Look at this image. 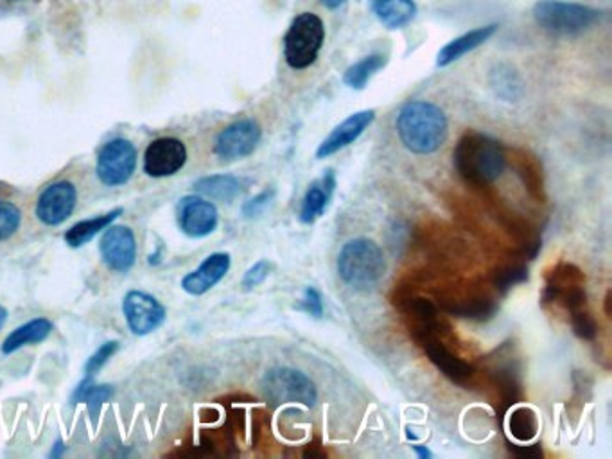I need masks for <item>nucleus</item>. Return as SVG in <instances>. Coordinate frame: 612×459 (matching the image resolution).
I'll list each match as a JSON object with an SVG mask.
<instances>
[{
    "label": "nucleus",
    "mask_w": 612,
    "mask_h": 459,
    "mask_svg": "<svg viewBox=\"0 0 612 459\" xmlns=\"http://www.w3.org/2000/svg\"><path fill=\"white\" fill-rule=\"evenodd\" d=\"M454 169L467 186L487 189L503 176L507 151L498 140L479 131H465L453 151Z\"/></svg>",
    "instance_id": "obj_1"
},
{
    "label": "nucleus",
    "mask_w": 612,
    "mask_h": 459,
    "mask_svg": "<svg viewBox=\"0 0 612 459\" xmlns=\"http://www.w3.org/2000/svg\"><path fill=\"white\" fill-rule=\"evenodd\" d=\"M448 119L442 110L426 101L404 104L397 117V133L408 151L432 155L448 139Z\"/></svg>",
    "instance_id": "obj_2"
},
{
    "label": "nucleus",
    "mask_w": 612,
    "mask_h": 459,
    "mask_svg": "<svg viewBox=\"0 0 612 459\" xmlns=\"http://www.w3.org/2000/svg\"><path fill=\"white\" fill-rule=\"evenodd\" d=\"M438 307L462 320L489 321L498 315L499 294L487 280H462L437 293Z\"/></svg>",
    "instance_id": "obj_3"
},
{
    "label": "nucleus",
    "mask_w": 612,
    "mask_h": 459,
    "mask_svg": "<svg viewBox=\"0 0 612 459\" xmlns=\"http://www.w3.org/2000/svg\"><path fill=\"white\" fill-rule=\"evenodd\" d=\"M336 268L340 279L352 290H374L386 273L385 253L372 239H352L340 250Z\"/></svg>",
    "instance_id": "obj_4"
},
{
    "label": "nucleus",
    "mask_w": 612,
    "mask_h": 459,
    "mask_svg": "<svg viewBox=\"0 0 612 459\" xmlns=\"http://www.w3.org/2000/svg\"><path fill=\"white\" fill-rule=\"evenodd\" d=\"M534 16L546 33L555 37H576L587 31L602 18V11L589 5L562 2V0H539L534 5Z\"/></svg>",
    "instance_id": "obj_5"
},
{
    "label": "nucleus",
    "mask_w": 612,
    "mask_h": 459,
    "mask_svg": "<svg viewBox=\"0 0 612 459\" xmlns=\"http://www.w3.org/2000/svg\"><path fill=\"white\" fill-rule=\"evenodd\" d=\"M495 359H490L485 368V386L489 390L490 398L496 408L504 413L523 398V381H521V362L514 356L509 343H504L495 352Z\"/></svg>",
    "instance_id": "obj_6"
},
{
    "label": "nucleus",
    "mask_w": 612,
    "mask_h": 459,
    "mask_svg": "<svg viewBox=\"0 0 612 459\" xmlns=\"http://www.w3.org/2000/svg\"><path fill=\"white\" fill-rule=\"evenodd\" d=\"M324 22L314 13H302L289 26L284 37V58L295 71L308 68L316 62L324 47Z\"/></svg>",
    "instance_id": "obj_7"
},
{
    "label": "nucleus",
    "mask_w": 612,
    "mask_h": 459,
    "mask_svg": "<svg viewBox=\"0 0 612 459\" xmlns=\"http://www.w3.org/2000/svg\"><path fill=\"white\" fill-rule=\"evenodd\" d=\"M264 397L273 408L300 404L305 408H313L319 400V390L304 372L295 368H272L263 377Z\"/></svg>",
    "instance_id": "obj_8"
},
{
    "label": "nucleus",
    "mask_w": 612,
    "mask_h": 459,
    "mask_svg": "<svg viewBox=\"0 0 612 459\" xmlns=\"http://www.w3.org/2000/svg\"><path fill=\"white\" fill-rule=\"evenodd\" d=\"M542 304H559L570 313L586 309V275L575 264H557L546 275Z\"/></svg>",
    "instance_id": "obj_9"
},
{
    "label": "nucleus",
    "mask_w": 612,
    "mask_h": 459,
    "mask_svg": "<svg viewBox=\"0 0 612 459\" xmlns=\"http://www.w3.org/2000/svg\"><path fill=\"white\" fill-rule=\"evenodd\" d=\"M137 167V150L128 139H114L99 151L96 173L103 186L121 187L128 183Z\"/></svg>",
    "instance_id": "obj_10"
},
{
    "label": "nucleus",
    "mask_w": 612,
    "mask_h": 459,
    "mask_svg": "<svg viewBox=\"0 0 612 459\" xmlns=\"http://www.w3.org/2000/svg\"><path fill=\"white\" fill-rule=\"evenodd\" d=\"M263 129L258 120L241 119L222 129L214 142V153L225 162L241 161L258 150Z\"/></svg>",
    "instance_id": "obj_11"
},
{
    "label": "nucleus",
    "mask_w": 612,
    "mask_h": 459,
    "mask_svg": "<svg viewBox=\"0 0 612 459\" xmlns=\"http://www.w3.org/2000/svg\"><path fill=\"white\" fill-rule=\"evenodd\" d=\"M126 326L135 335H148L164 326L167 310L153 294L129 291L123 299Z\"/></svg>",
    "instance_id": "obj_12"
},
{
    "label": "nucleus",
    "mask_w": 612,
    "mask_h": 459,
    "mask_svg": "<svg viewBox=\"0 0 612 459\" xmlns=\"http://www.w3.org/2000/svg\"><path fill=\"white\" fill-rule=\"evenodd\" d=\"M99 252L109 269L115 273H128L137 260V241H135L134 230L112 222L104 230Z\"/></svg>",
    "instance_id": "obj_13"
},
{
    "label": "nucleus",
    "mask_w": 612,
    "mask_h": 459,
    "mask_svg": "<svg viewBox=\"0 0 612 459\" xmlns=\"http://www.w3.org/2000/svg\"><path fill=\"white\" fill-rule=\"evenodd\" d=\"M176 222L187 238L203 239L214 233L220 216L216 205L205 197L186 196L176 205Z\"/></svg>",
    "instance_id": "obj_14"
},
{
    "label": "nucleus",
    "mask_w": 612,
    "mask_h": 459,
    "mask_svg": "<svg viewBox=\"0 0 612 459\" xmlns=\"http://www.w3.org/2000/svg\"><path fill=\"white\" fill-rule=\"evenodd\" d=\"M77 203V191L71 181H54L46 187L37 202L38 221L46 227H58L73 216Z\"/></svg>",
    "instance_id": "obj_15"
},
{
    "label": "nucleus",
    "mask_w": 612,
    "mask_h": 459,
    "mask_svg": "<svg viewBox=\"0 0 612 459\" xmlns=\"http://www.w3.org/2000/svg\"><path fill=\"white\" fill-rule=\"evenodd\" d=\"M186 164V144L175 137L153 140L145 153V173L151 178H167L176 175Z\"/></svg>",
    "instance_id": "obj_16"
},
{
    "label": "nucleus",
    "mask_w": 612,
    "mask_h": 459,
    "mask_svg": "<svg viewBox=\"0 0 612 459\" xmlns=\"http://www.w3.org/2000/svg\"><path fill=\"white\" fill-rule=\"evenodd\" d=\"M422 348L429 357V361L437 370L448 377L449 381L463 387H473L478 377V368L473 362L463 361L459 354H454L444 340H432L422 343Z\"/></svg>",
    "instance_id": "obj_17"
},
{
    "label": "nucleus",
    "mask_w": 612,
    "mask_h": 459,
    "mask_svg": "<svg viewBox=\"0 0 612 459\" xmlns=\"http://www.w3.org/2000/svg\"><path fill=\"white\" fill-rule=\"evenodd\" d=\"M376 119V112L374 110H363V112H355L349 115L341 125L336 126L330 131L329 137L319 145L316 150V158L324 161L329 156L335 155L338 151L349 148L354 144L355 140L360 139L361 135L365 133V129Z\"/></svg>",
    "instance_id": "obj_18"
},
{
    "label": "nucleus",
    "mask_w": 612,
    "mask_h": 459,
    "mask_svg": "<svg viewBox=\"0 0 612 459\" xmlns=\"http://www.w3.org/2000/svg\"><path fill=\"white\" fill-rule=\"evenodd\" d=\"M230 266L232 258L228 253H212L192 273L186 275L182 279V288L192 296L209 293L227 277Z\"/></svg>",
    "instance_id": "obj_19"
},
{
    "label": "nucleus",
    "mask_w": 612,
    "mask_h": 459,
    "mask_svg": "<svg viewBox=\"0 0 612 459\" xmlns=\"http://www.w3.org/2000/svg\"><path fill=\"white\" fill-rule=\"evenodd\" d=\"M336 173L333 169L325 170V175L320 180L313 181L305 192L300 207V221L304 225H313L319 217L324 216V212L329 207L330 200L335 196Z\"/></svg>",
    "instance_id": "obj_20"
},
{
    "label": "nucleus",
    "mask_w": 612,
    "mask_h": 459,
    "mask_svg": "<svg viewBox=\"0 0 612 459\" xmlns=\"http://www.w3.org/2000/svg\"><path fill=\"white\" fill-rule=\"evenodd\" d=\"M510 164L515 175L520 176L526 191L530 194L532 200L542 203L546 200L545 194V173H542V164L534 153L526 150H510Z\"/></svg>",
    "instance_id": "obj_21"
},
{
    "label": "nucleus",
    "mask_w": 612,
    "mask_h": 459,
    "mask_svg": "<svg viewBox=\"0 0 612 459\" xmlns=\"http://www.w3.org/2000/svg\"><path fill=\"white\" fill-rule=\"evenodd\" d=\"M498 26L490 24V26L476 27L473 31L465 33L462 37L454 38L451 42L440 49L437 56L438 67H448L451 63L459 62L460 58L465 56L479 46H484L492 35H495Z\"/></svg>",
    "instance_id": "obj_22"
},
{
    "label": "nucleus",
    "mask_w": 612,
    "mask_h": 459,
    "mask_svg": "<svg viewBox=\"0 0 612 459\" xmlns=\"http://www.w3.org/2000/svg\"><path fill=\"white\" fill-rule=\"evenodd\" d=\"M195 191L214 202L230 203L241 196L245 187L237 176L211 175L196 181Z\"/></svg>",
    "instance_id": "obj_23"
},
{
    "label": "nucleus",
    "mask_w": 612,
    "mask_h": 459,
    "mask_svg": "<svg viewBox=\"0 0 612 459\" xmlns=\"http://www.w3.org/2000/svg\"><path fill=\"white\" fill-rule=\"evenodd\" d=\"M54 331L52 321L47 318H35V320L27 321L24 326L18 327L15 331L11 332L5 337L4 343L0 346V350L5 356H10L13 352L21 350L27 345H37L41 341H46L51 332Z\"/></svg>",
    "instance_id": "obj_24"
},
{
    "label": "nucleus",
    "mask_w": 612,
    "mask_h": 459,
    "mask_svg": "<svg viewBox=\"0 0 612 459\" xmlns=\"http://www.w3.org/2000/svg\"><path fill=\"white\" fill-rule=\"evenodd\" d=\"M372 11L388 29H401L417 15L413 0H374Z\"/></svg>",
    "instance_id": "obj_25"
},
{
    "label": "nucleus",
    "mask_w": 612,
    "mask_h": 459,
    "mask_svg": "<svg viewBox=\"0 0 612 459\" xmlns=\"http://www.w3.org/2000/svg\"><path fill=\"white\" fill-rule=\"evenodd\" d=\"M124 208L118 207L115 211L104 214V216L93 217V219H85L68 228L65 233V243L71 248H82L83 244L90 243L98 233L103 232L118 216H123Z\"/></svg>",
    "instance_id": "obj_26"
},
{
    "label": "nucleus",
    "mask_w": 612,
    "mask_h": 459,
    "mask_svg": "<svg viewBox=\"0 0 612 459\" xmlns=\"http://www.w3.org/2000/svg\"><path fill=\"white\" fill-rule=\"evenodd\" d=\"M528 279L530 271L523 263V258H512L509 263L499 264L489 275V282L498 291L499 296H504L515 285L525 284Z\"/></svg>",
    "instance_id": "obj_27"
},
{
    "label": "nucleus",
    "mask_w": 612,
    "mask_h": 459,
    "mask_svg": "<svg viewBox=\"0 0 612 459\" xmlns=\"http://www.w3.org/2000/svg\"><path fill=\"white\" fill-rule=\"evenodd\" d=\"M507 423H509V433L512 434V438L521 444H528L539 433V418H537L536 411L528 406L512 409Z\"/></svg>",
    "instance_id": "obj_28"
},
{
    "label": "nucleus",
    "mask_w": 612,
    "mask_h": 459,
    "mask_svg": "<svg viewBox=\"0 0 612 459\" xmlns=\"http://www.w3.org/2000/svg\"><path fill=\"white\" fill-rule=\"evenodd\" d=\"M386 63H388V58L385 54H371V56L363 58L361 62L354 63L352 67L347 68L344 84L347 87L354 88V90H363L366 84L371 81L372 76L379 73Z\"/></svg>",
    "instance_id": "obj_29"
},
{
    "label": "nucleus",
    "mask_w": 612,
    "mask_h": 459,
    "mask_svg": "<svg viewBox=\"0 0 612 459\" xmlns=\"http://www.w3.org/2000/svg\"><path fill=\"white\" fill-rule=\"evenodd\" d=\"M114 397V387L99 386L93 384L92 379L87 377L85 381L76 387L74 392V403H85L92 413L93 420L98 418L99 411L103 408V404L109 403L110 398Z\"/></svg>",
    "instance_id": "obj_30"
},
{
    "label": "nucleus",
    "mask_w": 612,
    "mask_h": 459,
    "mask_svg": "<svg viewBox=\"0 0 612 459\" xmlns=\"http://www.w3.org/2000/svg\"><path fill=\"white\" fill-rule=\"evenodd\" d=\"M490 81H492L496 93L504 101H515L523 93L520 74L515 73L514 68L509 67V65H498L490 74Z\"/></svg>",
    "instance_id": "obj_31"
},
{
    "label": "nucleus",
    "mask_w": 612,
    "mask_h": 459,
    "mask_svg": "<svg viewBox=\"0 0 612 459\" xmlns=\"http://www.w3.org/2000/svg\"><path fill=\"white\" fill-rule=\"evenodd\" d=\"M21 208L13 205V203L0 200V241H5L11 235H15L16 230L21 228Z\"/></svg>",
    "instance_id": "obj_32"
},
{
    "label": "nucleus",
    "mask_w": 612,
    "mask_h": 459,
    "mask_svg": "<svg viewBox=\"0 0 612 459\" xmlns=\"http://www.w3.org/2000/svg\"><path fill=\"white\" fill-rule=\"evenodd\" d=\"M572 327L576 337H580V340L592 341L598 335L597 320L586 309L572 313Z\"/></svg>",
    "instance_id": "obj_33"
},
{
    "label": "nucleus",
    "mask_w": 612,
    "mask_h": 459,
    "mask_svg": "<svg viewBox=\"0 0 612 459\" xmlns=\"http://www.w3.org/2000/svg\"><path fill=\"white\" fill-rule=\"evenodd\" d=\"M117 352L118 341H107L104 345L99 346L98 350L93 352L92 356L88 357L87 365H85V373H87V377L96 375Z\"/></svg>",
    "instance_id": "obj_34"
},
{
    "label": "nucleus",
    "mask_w": 612,
    "mask_h": 459,
    "mask_svg": "<svg viewBox=\"0 0 612 459\" xmlns=\"http://www.w3.org/2000/svg\"><path fill=\"white\" fill-rule=\"evenodd\" d=\"M272 269L273 264L270 260H259V263L253 264L252 268L248 269L242 277V290L252 291L264 284V280L268 279Z\"/></svg>",
    "instance_id": "obj_35"
},
{
    "label": "nucleus",
    "mask_w": 612,
    "mask_h": 459,
    "mask_svg": "<svg viewBox=\"0 0 612 459\" xmlns=\"http://www.w3.org/2000/svg\"><path fill=\"white\" fill-rule=\"evenodd\" d=\"M299 309L308 313L313 318H322L324 316V298L316 288H305L304 298L300 299Z\"/></svg>",
    "instance_id": "obj_36"
},
{
    "label": "nucleus",
    "mask_w": 612,
    "mask_h": 459,
    "mask_svg": "<svg viewBox=\"0 0 612 459\" xmlns=\"http://www.w3.org/2000/svg\"><path fill=\"white\" fill-rule=\"evenodd\" d=\"M273 197H275V189H268V191H263L261 194H258V196H253L252 200H248V202L242 205V216L252 219V217H258L259 214H263L264 208L268 207Z\"/></svg>",
    "instance_id": "obj_37"
},
{
    "label": "nucleus",
    "mask_w": 612,
    "mask_h": 459,
    "mask_svg": "<svg viewBox=\"0 0 612 459\" xmlns=\"http://www.w3.org/2000/svg\"><path fill=\"white\" fill-rule=\"evenodd\" d=\"M509 447L510 452H514L515 456H520V458H540L542 456V449H540V445H512L507 444Z\"/></svg>",
    "instance_id": "obj_38"
},
{
    "label": "nucleus",
    "mask_w": 612,
    "mask_h": 459,
    "mask_svg": "<svg viewBox=\"0 0 612 459\" xmlns=\"http://www.w3.org/2000/svg\"><path fill=\"white\" fill-rule=\"evenodd\" d=\"M304 458H325L324 450H316L311 445H309L308 449L304 450Z\"/></svg>",
    "instance_id": "obj_39"
},
{
    "label": "nucleus",
    "mask_w": 612,
    "mask_h": 459,
    "mask_svg": "<svg viewBox=\"0 0 612 459\" xmlns=\"http://www.w3.org/2000/svg\"><path fill=\"white\" fill-rule=\"evenodd\" d=\"M413 450L417 452L419 458L422 459L432 458V452H429V449H426V447H421V445H415V447H413Z\"/></svg>",
    "instance_id": "obj_40"
},
{
    "label": "nucleus",
    "mask_w": 612,
    "mask_h": 459,
    "mask_svg": "<svg viewBox=\"0 0 612 459\" xmlns=\"http://www.w3.org/2000/svg\"><path fill=\"white\" fill-rule=\"evenodd\" d=\"M345 0H322V4L325 8H329V10H336V8H340L344 4Z\"/></svg>",
    "instance_id": "obj_41"
},
{
    "label": "nucleus",
    "mask_w": 612,
    "mask_h": 459,
    "mask_svg": "<svg viewBox=\"0 0 612 459\" xmlns=\"http://www.w3.org/2000/svg\"><path fill=\"white\" fill-rule=\"evenodd\" d=\"M63 455V442L62 439H58L57 444H54V450L51 452V458H58V456Z\"/></svg>",
    "instance_id": "obj_42"
},
{
    "label": "nucleus",
    "mask_w": 612,
    "mask_h": 459,
    "mask_svg": "<svg viewBox=\"0 0 612 459\" xmlns=\"http://www.w3.org/2000/svg\"><path fill=\"white\" fill-rule=\"evenodd\" d=\"M5 321H8V309L0 305V329L5 326Z\"/></svg>",
    "instance_id": "obj_43"
},
{
    "label": "nucleus",
    "mask_w": 612,
    "mask_h": 459,
    "mask_svg": "<svg viewBox=\"0 0 612 459\" xmlns=\"http://www.w3.org/2000/svg\"><path fill=\"white\" fill-rule=\"evenodd\" d=\"M8 2H21V0H8Z\"/></svg>",
    "instance_id": "obj_44"
}]
</instances>
